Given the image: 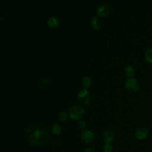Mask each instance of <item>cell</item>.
Segmentation results:
<instances>
[{
  "mask_svg": "<svg viewBox=\"0 0 152 152\" xmlns=\"http://www.w3.org/2000/svg\"><path fill=\"white\" fill-rule=\"evenodd\" d=\"M145 59L146 61L150 64H152V48H148L145 53Z\"/></svg>",
  "mask_w": 152,
  "mask_h": 152,
  "instance_id": "4fadbf2b",
  "label": "cell"
},
{
  "mask_svg": "<svg viewBox=\"0 0 152 152\" xmlns=\"http://www.w3.org/2000/svg\"><path fill=\"white\" fill-rule=\"evenodd\" d=\"M84 113V109L79 105L74 104L69 109V116L73 120H79L82 118Z\"/></svg>",
  "mask_w": 152,
  "mask_h": 152,
  "instance_id": "7a4b0ae2",
  "label": "cell"
},
{
  "mask_svg": "<svg viewBox=\"0 0 152 152\" xmlns=\"http://www.w3.org/2000/svg\"><path fill=\"white\" fill-rule=\"evenodd\" d=\"M125 86L126 88L131 92H137L140 89L138 82L133 78H127L125 81Z\"/></svg>",
  "mask_w": 152,
  "mask_h": 152,
  "instance_id": "277c9868",
  "label": "cell"
},
{
  "mask_svg": "<svg viewBox=\"0 0 152 152\" xmlns=\"http://www.w3.org/2000/svg\"><path fill=\"white\" fill-rule=\"evenodd\" d=\"M113 147L110 144H105L103 147V152H111L112 151Z\"/></svg>",
  "mask_w": 152,
  "mask_h": 152,
  "instance_id": "2e32d148",
  "label": "cell"
},
{
  "mask_svg": "<svg viewBox=\"0 0 152 152\" xmlns=\"http://www.w3.org/2000/svg\"><path fill=\"white\" fill-rule=\"evenodd\" d=\"M80 137L84 142L89 144L93 142L95 140V134L92 131L85 129L81 132Z\"/></svg>",
  "mask_w": 152,
  "mask_h": 152,
  "instance_id": "3957f363",
  "label": "cell"
},
{
  "mask_svg": "<svg viewBox=\"0 0 152 152\" xmlns=\"http://www.w3.org/2000/svg\"><path fill=\"white\" fill-rule=\"evenodd\" d=\"M59 24V18L56 16L49 17L47 21V25L50 28H55Z\"/></svg>",
  "mask_w": 152,
  "mask_h": 152,
  "instance_id": "9c48e42d",
  "label": "cell"
},
{
  "mask_svg": "<svg viewBox=\"0 0 152 152\" xmlns=\"http://www.w3.org/2000/svg\"><path fill=\"white\" fill-rule=\"evenodd\" d=\"M58 118L60 121H65L67 120V119H68V114L66 113V112L62 111L59 113Z\"/></svg>",
  "mask_w": 152,
  "mask_h": 152,
  "instance_id": "9a60e30c",
  "label": "cell"
},
{
  "mask_svg": "<svg viewBox=\"0 0 152 152\" xmlns=\"http://www.w3.org/2000/svg\"><path fill=\"white\" fill-rule=\"evenodd\" d=\"M84 152H96V150L93 148H91V147H88V148H87L84 151Z\"/></svg>",
  "mask_w": 152,
  "mask_h": 152,
  "instance_id": "ac0fdd59",
  "label": "cell"
},
{
  "mask_svg": "<svg viewBox=\"0 0 152 152\" xmlns=\"http://www.w3.org/2000/svg\"><path fill=\"white\" fill-rule=\"evenodd\" d=\"M52 131L55 135H59L62 131V127L59 124H54L52 126Z\"/></svg>",
  "mask_w": 152,
  "mask_h": 152,
  "instance_id": "8fae6325",
  "label": "cell"
},
{
  "mask_svg": "<svg viewBox=\"0 0 152 152\" xmlns=\"http://www.w3.org/2000/svg\"><path fill=\"white\" fill-rule=\"evenodd\" d=\"M91 83V80L87 76H84L81 79V84L86 88H88Z\"/></svg>",
  "mask_w": 152,
  "mask_h": 152,
  "instance_id": "7c38bea8",
  "label": "cell"
},
{
  "mask_svg": "<svg viewBox=\"0 0 152 152\" xmlns=\"http://www.w3.org/2000/svg\"><path fill=\"white\" fill-rule=\"evenodd\" d=\"M103 138L106 144H110L115 141V137L114 133L112 131L110 130H106L103 134Z\"/></svg>",
  "mask_w": 152,
  "mask_h": 152,
  "instance_id": "52a82bcc",
  "label": "cell"
},
{
  "mask_svg": "<svg viewBox=\"0 0 152 152\" xmlns=\"http://www.w3.org/2000/svg\"><path fill=\"white\" fill-rule=\"evenodd\" d=\"M78 98L81 104L86 105L90 101V94L87 89L83 88L78 92Z\"/></svg>",
  "mask_w": 152,
  "mask_h": 152,
  "instance_id": "5b68a950",
  "label": "cell"
},
{
  "mask_svg": "<svg viewBox=\"0 0 152 152\" xmlns=\"http://www.w3.org/2000/svg\"><path fill=\"white\" fill-rule=\"evenodd\" d=\"M78 126H79V128L81 129L84 130L86 129V124L84 121H80V122L78 124Z\"/></svg>",
  "mask_w": 152,
  "mask_h": 152,
  "instance_id": "e0dca14e",
  "label": "cell"
},
{
  "mask_svg": "<svg viewBox=\"0 0 152 152\" xmlns=\"http://www.w3.org/2000/svg\"><path fill=\"white\" fill-rule=\"evenodd\" d=\"M148 135V130L145 127H140L138 128L135 132V137L136 139L140 141L145 140Z\"/></svg>",
  "mask_w": 152,
  "mask_h": 152,
  "instance_id": "8992f818",
  "label": "cell"
},
{
  "mask_svg": "<svg viewBox=\"0 0 152 152\" xmlns=\"http://www.w3.org/2000/svg\"><path fill=\"white\" fill-rule=\"evenodd\" d=\"M49 138L47 130L38 125L30 126L26 132V138L32 146L38 147L45 144Z\"/></svg>",
  "mask_w": 152,
  "mask_h": 152,
  "instance_id": "6da1fadb",
  "label": "cell"
},
{
  "mask_svg": "<svg viewBox=\"0 0 152 152\" xmlns=\"http://www.w3.org/2000/svg\"><path fill=\"white\" fill-rule=\"evenodd\" d=\"M110 12V7L107 4H102L97 9V14L100 17H105Z\"/></svg>",
  "mask_w": 152,
  "mask_h": 152,
  "instance_id": "ba28073f",
  "label": "cell"
},
{
  "mask_svg": "<svg viewBox=\"0 0 152 152\" xmlns=\"http://www.w3.org/2000/svg\"><path fill=\"white\" fill-rule=\"evenodd\" d=\"M48 83V80L46 78H44L42 79V84L43 85H45V84H47Z\"/></svg>",
  "mask_w": 152,
  "mask_h": 152,
  "instance_id": "d6986e66",
  "label": "cell"
},
{
  "mask_svg": "<svg viewBox=\"0 0 152 152\" xmlns=\"http://www.w3.org/2000/svg\"><path fill=\"white\" fill-rule=\"evenodd\" d=\"M134 69L131 65H128L125 68V74L126 76L131 77L134 74Z\"/></svg>",
  "mask_w": 152,
  "mask_h": 152,
  "instance_id": "5bb4252c",
  "label": "cell"
},
{
  "mask_svg": "<svg viewBox=\"0 0 152 152\" xmlns=\"http://www.w3.org/2000/svg\"><path fill=\"white\" fill-rule=\"evenodd\" d=\"M91 24L96 30H99L101 27V21L100 18L96 15H94L91 18Z\"/></svg>",
  "mask_w": 152,
  "mask_h": 152,
  "instance_id": "30bf717a",
  "label": "cell"
}]
</instances>
